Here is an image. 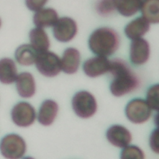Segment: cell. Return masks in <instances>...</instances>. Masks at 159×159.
I'll use <instances>...</instances> for the list:
<instances>
[{
	"label": "cell",
	"instance_id": "cell-5",
	"mask_svg": "<svg viewBox=\"0 0 159 159\" xmlns=\"http://www.w3.org/2000/svg\"><path fill=\"white\" fill-rule=\"evenodd\" d=\"M35 63L38 71L47 77L57 76L61 69L60 58L52 52L39 53Z\"/></svg>",
	"mask_w": 159,
	"mask_h": 159
},
{
	"label": "cell",
	"instance_id": "cell-23",
	"mask_svg": "<svg viewBox=\"0 0 159 159\" xmlns=\"http://www.w3.org/2000/svg\"><path fill=\"white\" fill-rule=\"evenodd\" d=\"M147 102L151 109L158 110V84H157L148 89L147 95Z\"/></svg>",
	"mask_w": 159,
	"mask_h": 159
},
{
	"label": "cell",
	"instance_id": "cell-11",
	"mask_svg": "<svg viewBox=\"0 0 159 159\" xmlns=\"http://www.w3.org/2000/svg\"><path fill=\"white\" fill-rule=\"evenodd\" d=\"M108 141L113 145L124 148L127 146L132 140L130 132L124 126L114 125L111 126L106 132Z\"/></svg>",
	"mask_w": 159,
	"mask_h": 159
},
{
	"label": "cell",
	"instance_id": "cell-12",
	"mask_svg": "<svg viewBox=\"0 0 159 159\" xmlns=\"http://www.w3.org/2000/svg\"><path fill=\"white\" fill-rule=\"evenodd\" d=\"M16 89L18 94L22 98H29L35 93V83L32 74L22 72L16 79Z\"/></svg>",
	"mask_w": 159,
	"mask_h": 159
},
{
	"label": "cell",
	"instance_id": "cell-15",
	"mask_svg": "<svg viewBox=\"0 0 159 159\" xmlns=\"http://www.w3.org/2000/svg\"><path fill=\"white\" fill-rule=\"evenodd\" d=\"M149 29V22L143 17H140L129 22L126 25L124 32L128 38L134 40L144 35Z\"/></svg>",
	"mask_w": 159,
	"mask_h": 159
},
{
	"label": "cell",
	"instance_id": "cell-17",
	"mask_svg": "<svg viewBox=\"0 0 159 159\" xmlns=\"http://www.w3.org/2000/svg\"><path fill=\"white\" fill-rule=\"evenodd\" d=\"M58 20V14L52 8L41 9L37 11L33 17L34 24L40 28L53 26Z\"/></svg>",
	"mask_w": 159,
	"mask_h": 159
},
{
	"label": "cell",
	"instance_id": "cell-4",
	"mask_svg": "<svg viewBox=\"0 0 159 159\" xmlns=\"http://www.w3.org/2000/svg\"><path fill=\"white\" fill-rule=\"evenodd\" d=\"M72 107L78 116L86 119L95 114L97 110V103L93 94L88 91H81L73 96Z\"/></svg>",
	"mask_w": 159,
	"mask_h": 159
},
{
	"label": "cell",
	"instance_id": "cell-24",
	"mask_svg": "<svg viewBox=\"0 0 159 159\" xmlns=\"http://www.w3.org/2000/svg\"><path fill=\"white\" fill-rule=\"evenodd\" d=\"M125 148L121 152L122 159L126 158H144V153L142 150L137 146L131 145L125 147Z\"/></svg>",
	"mask_w": 159,
	"mask_h": 159
},
{
	"label": "cell",
	"instance_id": "cell-7",
	"mask_svg": "<svg viewBox=\"0 0 159 159\" xmlns=\"http://www.w3.org/2000/svg\"><path fill=\"white\" fill-rule=\"evenodd\" d=\"M36 117L34 107L27 102H20L16 104L11 111L13 122L19 127H28L32 125Z\"/></svg>",
	"mask_w": 159,
	"mask_h": 159
},
{
	"label": "cell",
	"instance_id": "cell-20",
	"mask_svg": "<svg viewBox=\"0 0 159 159\" xmlns=\"http://www.w3.org/2000/svg\"><path fill=\"white\" fill-rule=\"evenodd\" d=\"M143 17L151 23L159 22V0H143L140 7Z\"/></svg>",
	"mask_w": 159,
	"mask_h": 159
},
{
	"label": "cell",
	"instance_id": "cell-26",
	"mask_svg": "<svg viewBox=\"0 0 159 159\" xmlns=\"http://www.w3.org/2000/svg\"><path fill=\"white\" fill-rule=\"evenodd\" d=\"M150 145L152 150L156 153H158V129L154 130L150 139Z\"/></svg>",
	"mask_w": 159,
	"mask_h": 159
},
{
	"label": "cell",
	"instance_id": "cell-10",
	"mask_svg": "<svg viewBox=\"0 0 159 159\" xmlns=\"http://www.w3.org/2000/svg\"><path fill=\"white\" fill-rule=\"evenodd\" d=\"M83 68L87 76L94 78L109 71L110 61L106 57H95L87 60Z\"/></svg>",
	"mask_w": 159,
	"mask_h": 159
},
{
	"label": "cell",
	"instance_id": "cell-3",
	"mask_svg": "<svg viewBox=\"0 0 159 159\" xmlns=\"http://www.w3.org/2000/svg\"><path fill=\"white\" fill-rule=\"evenodd\" d=\"M0 152L6 158H20L26 152V144L20 135L16 134H8L0 142Z\"/></svg>",
	"mask_w": 159,
	"mask_h": 159
},
{
	"label": "cell",
	"instance_id": "cell-25",
	"mask_svg": "<svg viewBox=\"0 0 159 159\" xmlns=\"http://www.w3.org/2000/svg\"><path fill=\"white\" fill-rule=\"evenodd\" d=\"M48 0H25L27 7L32 11H37L44 6Z\"/></svg>",
	"mask_w": 159,
	"mask_h": 159
},
{
	"label": "cell",
	"instance_id": "cell-2",
	"mask_svg": "<svg viewBox=\"0 0 159 159\" xmlns=\"http://www.w3.org/2000/svg\"><path fill=\"white\" fill-rule=\"evenodd\" d=\"M88 43L94 53L98 56L107 57L117 50L119 37L114 30L109 27H101L91 34Z\"/></svg>",
	"mask_w": 159,
	"mask_h": 159
},
{
	"label": "cell",
	"instance_id": "cell-8",
	"mask_svg": "<svg viewBox=\"0 0 159 159\" xmlns=\"http://www.w3.org/2000/svg\"><path fill=\"white\" fill-rule=\"evenodd\" d=\"M77 25L71 18L63 17L58 19L53 25V33L55 38L62 42L70 41L77 33Z\"/></svg>",
	"mask_w": 159,
	"mask_h": 159
},
{
	"label": "cell",
	"instance_id": "cell-9",
	"mask_svg": "<svg viewBox=\"0 0 159 159\" xmlns=\"http://www.w3.org/2000/svg\"><path fill=\"white\" fill-rule=\"evenodd\" d=\"M149 55L150 45L146 40L139 38L132 41L130 47V58L134 64L145 63L148 60Z\"/></svg>",
	"mask_w": 159,
	"mask_h": 159
},
{
	"label": "cell",
	"instance_id": "cell-21",
	"mask_svg": "<svg viewBox=\"0 0 159 159\" xmlns=\"http://www.w3.org/2000/svg\"><path fill=\"white\" fill-rule=\"evenodd\" d=\"M143 0H114L116 9L124 16L134 15L140 9Z\"/></svg>",
	"mask_w": 159,
	"mask_h": 159
},
{
	"label": "cell",
	"instance_id": "cell-16",
	"mask_svg": "<svg viewBox=\"0 0 159 159\" xmlns=\"http://www.w3.org/2000/svg\"><path fill=\"white\" fill-rule=\"evenodd\" d=\"M17 70L14 61L9 58L0 60V82L9 84L16 81Z\"/></svg>",
	"mask_w": 159,
	"mask_h": 159
},
{
	"label": "cell",
	"instance_id": "cell-6",
	"mask_svg": "<svg viewBox=\"0 0 159 159\" xmlns=\"http://www.w3.org/2000/svg\"><path fill=\"white\" fill-rule=\"evenodd\" d=\"M147 102L142 99L130 101L125 107V114L132 122L142 124L150 117L152 111Z\"/></svg>",
	"mask_w": 159,
	"mask_h": 159
},
{
	"label": "cell",
	"instance_id": "cell-22",
	"mask_svg": "<svg viewBox=\"0 0 159 159\" xmlns=\"http://www.w3.org/2000/svg\"><path fill=\"white\" fill-rule=\"evenodd\" d=\"M115 9L114 0H99L96 4V11L101 16L111 14Z\"/></svg>",
	"mask_w": 159,
	"mask_h": 159
},
{
	"label": "cell",
	"instance_id": "cell-1",
	"mask_svg": "<svg viewBox=\"0 0 159 159\" xmlns=\"http://www.w3.org/2000/svg\"><path fill=\"white\" fill-rule=\"evenodd\" d=\"M109 71L114 76L110 90L115 96H121L137 89L140 84L137 76L127 64L121 59L110 61Z\"/></svg>",
	"mask_w": 159,
	"mask_h": 159
},
{
	"label": "cell",
	"instance_id": "cell-27",
	"mask_svg": "<svg viewBox=\"0 0 159 159\" xmlns=\"http://www.w3.org/2000/svg\"><path fill=\"white\" fill-rule=\"evenodd\" d=\"M1 19H0V27H1Z\"/></svg>",
	"mask_w": 159,
	"mask_h": 159
},
{
	"label": "cell",
	"instance_id": "cell-19",
	"mask_svg": "<svg viewBox=\"0 0 159 159\" xmlns=\"http://www.w3.org/2000/svg\"><path fill=\"white\" fill-rule=\"evenodd\" d=\"M38 53L31 45L23 44L16 49L15 58L20 65L30 66L35 62Z\"/></svg>",
	"mask_w": 159,
	"mask_h": 159
},
{
	"label": "cell",
	"instance_id": "cell-14",
	"mask_svg": "<svg viewBox=\"0 0 159 159\" xmlns=\"http://www.w3.org/2000/svg\"><path fill=\"white\" fill-rule=\"evenodd\" d=\"M58 110V106L54 101L45 100L42 104L39 114L38 120L43 125H50L54 121Z\"/></svg>",
	"mask_w": 159,
	"mask_h": 159
},
{
	"label": "cell",
	"instance_id": "cell-13",
	"mask_svg": "<svg viewBox=\"0 0 159 159\" xmlns=\"http://www.w3.org/2000/svg\"><path fill=\"white\" fill-rule=\"evenodd\" d=\"M80 63V54L75 48H66L61 60V68L67 74H73L78 69Z\"/></svg>",
	"mask_w": 159,
	"mask_h": 159
},
{
	"label": "cell",
	"instance_id": "cell-18",
	"mask_svg": "<svg viewBox=\"0 0 159 159\" xmlns=\"http://www.w3.org/2000/svg\"><path fill=\"white\" fill-rule=\"evenodd\" d=\"M31 45L38 53L47 51L50 47V41L46 32L42 28L37 27L32 29L29 33Z\"/></svg>",
	"mask_w": 159,
	"mask_h": 159
}]
</instances>
